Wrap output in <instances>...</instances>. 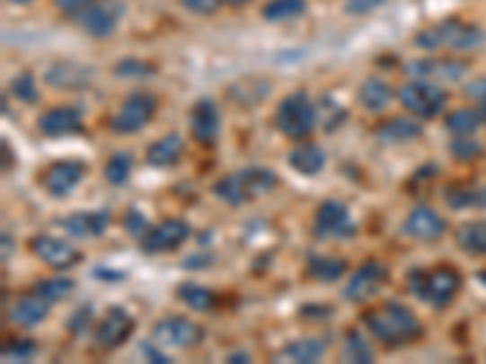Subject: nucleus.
I'll use <instances>...</instances> for the list:
<instances>
[{
  "instance_id": "nucleus-51",
  "label": "nucleus",
  "mask_w": 486,
  "mask_h": 364,
  "mask_svg": "<svg viewBox=\"0 0 486 364\" xmlns=\"http://www.w3.org/2000/svg\"><path fill=\"white\" fill-rule=\"evenodd\" d=\"M251 0H222V5H229V8H241V5H248Z\"/></svg>"
},
{
  "instance_id": "nucleus-31",
  "label": "nucleus",
  "mask_w": 486,
  "mask_h": 364,
  "mask_svg": "<svg viewBox=\"0 0 486 364\" xmlns=\"http://www.w3.org/2000/svg\"><path fill=\"white\" fill-rule=\"evenodd\" d=\"M482 112L479 110H472V107H457V110H450L446 117V129L453 134V137H472L477 134V129L482 127Z\"/></svg>"
},
{
  "instance_id": "nucleus-17",
  "label": "nucleus",
  "mask_w": 486,
  "mask_h": 364,
  "mask_svg": "<svg viewBox=\"0 0 486 364\" xmlns=\"http://www.w3.org/2000/svg\"><path fill=\"white\" fill-rule=\"evenodd\" d=\"M464 71H467V66L457 61V58H413V61L406 64V73L411 78H420V81L430 83L460 81Z\"/></svg>"
},
{
  "instance_id": "nucleus-35",
  "label": "nucleus",
  "mask_w": 486,
  "mask_h": 364,
  "mask_svg": "<svg viewBox=\"0 0 486 364\" xmlns=\"http://www.w3.org/2000/svg\"><path fill=\"white\" fill-rule=\"evenodd\" d=\"M132 168H134V158L132 154H115L110 155V161L105 163V170H102V175H105V180H108L110 185L115 187H122L127 180H129V175H132Z\"/></svg>"
},
{
  "instance_id": "nucleus-52",
  "label": "nucleus",
  "mask_w": 486,
  "mask_h": 364,
  "mask_svg": "<svg viewBox=\"0 0 486 364\" xmlns=\"http://www.w3.org/2000/svg\"><path fill=\"white\" fill-rule=\"evenodd\" d=\"M479 282L486 287V270H482V272H479Z\"/></svg>"
},
{
  "instance_id": "nucleus-22",
  "label": "nucleus",
  "mask_w": 486,
  "mask_h": 364,
  "mask_svg": "<svg viewBox=\"0 0 486 364\" xmlns=\"http://www.w3.org/2000/svg\"><path fill=\"white\" fill-rule=\"evenodd\" d=\"M49 301L40 297L37 291L32 294H22V297H17L13 301V306H10L8 315L10 321L20 328H34V325H40L47 315H49Z\"/></svg>"
},
{
  "instance_id": "nucleus-16",
  "label": "nucleus",
  "mask_w": 486,
  "mask_h": 364,
  "mask_svg": "<svg viewBox=\"0 0 486 364\" xmlns=\"http://www.w3.org/2000/svg\"><path fill=\"white\" fill-rule=\"evenodd\" d=\"M446 218L440 217L437 211L429 209V207H413L404 217V224H402V234L419 243L437 241V238L446 235Z\"/></svg>"
},
{
  "instance_id": "nucleus-19",
  "label": "nucleus",
  "mask_w": 486,
  "mask_h": 364,
  "mask_svg": "<svg viewBox=\"0 0 486 364\" xmlns=\"http://www.w3.org/2000/svg\"><path fill=\"white\" fill-rule=\"evenodd\" d=\"M83 127V114L78 107H51L47 112H41L37 117V129L49 138L68 137V134H75L81 131Z\"/></svg>"
},
{
  "instance_id": "nucleus-28",
  "label": "nucleus",
  "mask_w": 486,
  "mask_h": 364,
  "mask_svg": "<svg viewBox=\"0 0 486 364\" xmlns=\"http://www.w3.org/2000/svg\"><path fill=\"white\" fill-rule=\"evenodd\" d=\"M446 202L450 209H486V185H453L446 190Z\"/></svg>"
},
{
  "instance_id": "nucleus-40",
  "label": "nucleus",
  "mask_w": 486,
  "mask_h": 364,
  "mask_svg": "<svg viewBox=\"0 0 486 364\" xmlns=\"http://www.w3.org/2000/svg\"><path fill=\"white\" fill-rule=\"evenodd\" d=\"M450 154L457 161H472V158H477L482 154V146L472 137H455V141L450 144Z\"/></svg>"
},
{
  "instance_id": "nucleus-43",
  "label": "nucleus",
  "mask_w": 486,
  "mask_h": 364,
  "mask_svg": "<svg viewBox=\"0 0 486 364\" xmlns=\"http://www.w3.org/2000/svg\"><path fill=\"white\" fill-rule=\"evenodd\" d=\"M181 5L192 15H215L222 8V0H181Z\"/></svg>"
},
{
  "instance_id": "nucleus-13",
  "label": "nucleus",
  "mask_w": 486,
  "mask_h": 364,
  "mask_svg": "<svg viewBox=\"0 0 486 364\" xmlns=\"http://www.w3.org/2000/svg\"><path fill=\"white\" fill-rule=\"evenodd\" d=\"M30 251L34 253V258L41 260L51 270H68V267H75V262L81 260V253L75 245H71L66 238H58V235L51 234L34 235L30 241Z\"/></svg>"
},
{
  "instance_id": "nucleus-33",
  "label": "nucleus",
  "mask_w": 486,
  "mask_h": 364,
  "mask_svg": "<svg viewBox=\"0 0 486 364\" xmlns=\"http://www.w3.org/2000/svg\"><path fill=\"white\" fill-rule=\"evenodd\" d=\"M306 13V0H268L263 5V20L268 22H289Z\"/></svg>"
},
{
  "instance_id": "nucleus-34",
  "label": "nucleus",
  "mask_w": 486,
  "mask_h": 364,
  "mask_svg": "<svg viewBox=\"0 0 486 364\" xmlns=\"http://www.w3.org/2000/svg\"><path fill=\"white\" fill-rule=\"evenodd\" d=\"M343 357L348 362L353 364H370L375 362V352L365 342V338L360 335V331H348L346 338H343Z\"/></svg>"
},
{
  "instance_id": "nucleus-54",
  "label": "nucleus",
  "mask_w": 486,
  "mask_h": 364,
  "mask_svg": "<svg viewBox=\"0 0 486 364\" xmlns=\"http://www.w3.org/2000/svg\"><path fill=\"white\" fill-rule=\"evenodd\" d=\"M479 112H482V120H484V121H486V105H484V107H482V110H479Z\"/></svg>"
},
{
  "instance_id": "nucleus-38",
  "label": "nucleus",
  "mask_w": 486,
  "mask_h": 364,
  "mask_svg": "<svg viewBox=\"0 0 486 364\" xmlns=\"http://www.w3.org/2000/svg\"><path fill=\"white\" fill-rule=\"evenodd\" d=\"M156 73V68L146 61H141V58H122L119 64L115 66V75L117 78H151Z\"/></svg>"
},
{
  "instance_id": "nucleus-30",
  "label": "nucleus",
  "mask_w": 486,
  "mask_h": 364,
  "mask_svg": "<svg viewBox=\"0 0 486 364\" xmlns=\"http://www.w3.org/2000/svg\"><path fill=\"white\" fill-rule=\"evenodd\" d=\"M455 243L460 245L462 253L484 258L486 255V221H467L457 228Z\"/></svg>"
},
{
  "instance_id": "nucleus-47",
  "label": "nucleus",
  "mask_w": 486,
  "mask_h": 364,
  "mask_svg": "<svg viewBox=\"0 0 486 364\" xmlns=\"http://www.w3.org/2000/svg\"><path fill=\"white\" fill-rule=\"evenodd\" d=\"M464 95L479 102V105H486V78H477L464 85Z\"/></svg>"
},
{
  "instance_id": "nucleus-8",
  "label": "nucleus",
  "mask_w": 486,
  "mask_h": 364,
  "mask_svg": "<svg viewBox=\"0 0 486 364\" xmlns=\"http://www.w3.org/2000/svg\"><path fill=\"white\" fill-rule=\"evenodd\" d=\"M387 280L389 267L379 260H367L365 265L358 267L353 275L348 277V282L340 289V297L346 301H353V304H365L372 297H377Z\"/></svg>"
},
{
  "instance_id": "nucleus-39",
  "label": "nucleus",
  "mask_w": 486,
  "mask_h": 364,
  "mask_svg": "<svg viewBox=\"0 0 486 364\" xmlns=\"http://www.w3.org/2000/svg\"><path fill=\"white\" fill-rule=\"evenodd\" d=\"M34 355H37L34 340H15V342H10V345L3 348V360L5 362H27Z\"/></svg>"
},
{
  "instance_id": "nucleus-9",
  "label": "nucleus",
  "mask_w": 486,
  "mask_h": 364,
  "mask_svg": "<svg viewBox=\"0 0 486 364\" xmlns=\"http://www.w3.org/2000/svg\"><path fill=\"white\" fill-rule=\"evenodd\" d=\"M151 338L156 340L161 348L168 350H188L195 348L199 340L205 338V331L192 318L185 315H165L151 328Z\"/></svg>"
},
{
  "instance_id": "nucleus-3",
  "label": "nucleus",
  "mask_w": 486,
  "mask_h": 364,
  "mask_svg": "<svg viewBox=\"0 0 486 364\" xmlns=\"http://www.w3.org/2000/svg\"><path fill=\"white\" fill-rule=\"evenodd\" d=\"M406 284L419 301H426L433 308H443L457 297L462 277L455 267L440 265L433 270H411L406 275Z\"/></svg>"
},
{
  "instance_id": "nucleus-5",
  "label": "nucleus",
  "mask_w": 486,
  "mask_h": 364,
  "mask_svg": "<svg viewBox=\"0 0 486 364\" xmlns=\"http://www.w3.org/2000/svg\"><path fill=\"white\" fill-rule=\"evenodd\" d=\"M319 121L316 105L305 90H295L280 100V105L275 110V127L282 137L287 138H305L309 137Z\"/></svg>"
},
{
  "instance_id": "nucleus-14",
  "label": "nucleus",
  "mask_w": 486,
  "mask_h": 364,
  "mask_svg": "<svg viewBox=\"0 0 486 364\" xmlns=\"http://www.w3.org/2000/svg\"><path fill=\"white\" fill-rule=\"evenodd\" d=\"M190 134L199 146H215L222 134V112L212 97L198 100L190 110Z\"/></svg>"
},
{
  "instance_id": "nucleus-7",
  "label": "nucleus",
  "mask_w": 486,
  "mask_h": 364,
  "mask_svg": "<svg viewBox=\"0 0 486 364\" xmlns=\"http://www.w3.org/2000/svg\"><path fill=\"white\" fill-rule=\"evenodd\" d=\"M399 102L406 112L419 120H436L446 110L447 93L437 83L413 78L399 88Z\"/></svg>"
},
{
  "instance_id": "nucleus-4",
  "label": "nucleus",
  "mask_w": 486,
  "mask_h": 364,
  "mask_svg": "<svg viewBox=\"0 0 486 364\" xmlns=\"http://www.w3.org/2000/svg\"><path fill=\"white\" fill-rule=\"evenodd\" d=\"M484 41V32L477 24L462 22V20H446V22L429 27L416 34L413 44L423 51H437V49H455V51H472Z\"/></svg>"
},
{
  "instance_id": "nucleus-12",
  "label": "nucleus",
  "mask_w": 486,
  "mask_h": 364,
  "mask_svg": "<svg viewBox=\"0 0 486 364\" xmlns=\"http://www.w3.org/2000/svg\"><path fill=\"white\" fill-rule=\"evenodd\" d=\"M188 238H190V224L185 218L178 217L163 218L161 224L151 226L146 234L141 235V251L149 253V255L171 253L175 251V248H181Z\"/></svg>"
},
{
  "instance_id": "nucleus-42",
  "label": "nucleus",
  "mask_w": 486,
  "mask_h": 364,
  "mask_svg": "<svg viewBox=\"0 0 486 364\" xmlns=\"http://www.w3.org/2000/svg\"><path fill=\"white\" fill-rule=\"evenodd\" d=\"M387 0H346L343 3V10H346L348 15L353 17H363V15H372L375 10L382 8Z\"/></svg>"
},
{
  "instance_id": "nucleus-32",
  "label": "nucleus",
  "mask_w": 486,
  "mask_h": 364,
  "mask_svg": "<svg viewBox=\"0 0 486 364\" xmlns=\"http://www.w3.org/2000/svg\"><path fill=\"white\" fill-rule=\"evenodd\" d=\"M175 294H178V299H181L185 306L192 308V311H198V314L212 311L216 304L215 291L207 289V287H202V284L198 282H182Z\"/></svg>"
},
{
  "instance_id": "nucleus-45",
  "label": "nucleus",
  "mask_w": 486,
  "mask_h": 364,
  "mask_svg": "<svg viewBox=\"0 0 486 364\" xmlns=\"http://www.w3.org/2000/svg\"><path fill=\"white\" fill-rule=\"evenodd\" d=\"M141 355L146 357V362H154V364H168L173 362L171 357L165 355V348H161L156 340L154 342H141Z\"/></svg>"
},
{
  "instance_id": "nucleus-10",
  "label": "nucleus",
  "mask_w": 486,
  "mask_h": 364,
  "mask_svg": "<svg viewBox=\"0 0 486 364\" xmlns=\"http://www.w3.org/2000/svg\"><path fill=\"white\" fill-rule=\"evenodd\" d=\"M124 13H127V5L122 0H98L95 5L75 17V22L83 32L91 34L95 40H108L117 32Z\"/></svg>"
},
{
  "instance_id": "nucleus-37",
  "label": "nucleus",
  "mask_w": 486,
  "mask_h": 364,
  "mask_svg": "<svg viewBox=\"0 0 486 364\" xmlns=\"http://www.w3.org/2000/svg\"><path fill=\"white\" fill-rule=\"evenodd\" d=\"M10 93L22 102V105H37L40 102V88H37V81H34L32 71H20L10 81Z\"/></svg>"
},
{
  "instance_id": "nucleus-49",
  "label": "nucleus",
  "mask_w": 486,
  "mask_h": 364,
  "mask_svg": "<svg viewBox=\"0 0 486 364\" xmlns=\"http://www.w3.org/2000/svg\"><path fill=\"white\" fill-rule=\"evenodd\" d=\"M226 362L246 364V362H251V355H248V352H243V350H236V352H231V355L226 357Z\"/></svg>"
},
{
  "instance_id": "nucleus-24",
  "label": "nucleus",
  "mask_w": 486,
  "mask_h": 364,
  "mask_svg": "<svg viewBox=\"0 0 486 364\" xmlns=\"http://www.w3.org/2000/svg\"><path fill=\"white\" fill-rule=\"evenodd\" d=\"M326 340L322 338H299L292 340L289 345L278 352L275 360H282V362H292V364H314L319 362L323 355H326Z\"/></svg>"
},
{
  "instance_id": "nucleus-53",
  "label": "nucleus",
  "mask_w": 486,
  "mask_h": 364,
  "mask_svg": "<svg viewBox=\"0 0 486 364\" xmlns=\"http://www.w3.org/2000/svg\"><path fill=\"white\" fill-rule=\"evenodd\" d=\"M10 3H15V5H25V3H32V0H10Z\"/></svg>"
},
{
  "instance_id": "nucleus-6",
  "label": "nucleus",
  "mask_w": 486,
  "mask_h": 364,
  "mask_svg": "<svg viewBox=\"0 0 486 364\" xmlns=\"http://www.w3.org/2000/svg\"><path fill=\"white\" fill-rule=\"evenodd\" d=\"M156 97L146 93V90H134L124 97L119 107H117L115 117L110 120V129L117 137H132L139 134L156 114Z\"/></svg>"
},
{
  "instance_id": "nucleus-11",
  "label": "nucleus",
  "mask_w": 486,
  "mask_h": 364,
  "mask_svg": "<svg viewBox=\"0 0 486 364\" xmlns=\"http://www.w3.org/2000/svg\"><path fill=\"white\" fill-rule=\"evenodd\" d=\"M358 226H355L353 217L343 202L338 200H323L316 211H314V234L316 238H350L355 235Z\"/></svg>"
},
{
  "instance_id": "nucleus-27",
  "label": "nucleus",
  "mask_w": 486,
  "mask_h": 364,
  "mask_svg": "<svg viewBox=\"0 0 486 364\" xmlns=\"http://www.w3.org/2000/svg\"><path fill=\"white\" fill-rule=\"evenodd\" d=\"M375 134L384 144H406V141H413V138L420 137V124L413 120H406V117H392V120H384L382 124H377Z\"/></svg>"
},
{
  "instance_id": "nucleus-29",
  "label": "nucleus",
  "mask_w": 486,
  "mask_h": 364,
  "mask_svg": "<svg viewBox=\"0 0 486 364\" xmlns=\"http://www.w3.org/2000/svg\"><path fill=\"white\" fill-rule=\"evenodd\" d=\"M346 260L336 258V255H309L306 258V272L312 280L323 284L338 282L346 275Z\"/></svg>"
},
{
  "instance_id": "nucleus-20",
  "label": "nucleus",
  "mask_w": 486,
  "mask_h": 364,
  "mask_svg": "<svg viewBox=\"0 0 486 364\" xmlns=\"http://www.w3.org/2000/svg\"><path fill=\"white\" fill-rule=\"evenodd\" d=\"M110 226V211H75L71 217L61 218V228L74 238L81 241H91V238H100Z\"/></svg>"
},
{
  "instance_id": "nucleus-36",
  "label": "nucleus",
  "mask_w": 486,
  "mask_h": 364,
  "mask_svg": "<svg viewBox=\"0 0 486 364\" xmlns=\"http://www.w3.org/2000/svg\"><path fill=\"white\" fill-rule=\"evenodd\" d=\"M74 289L75 282L74 280H68V277H49V280H40V282L34 284V291H37L40 297H44L49 304L66 299Z\"/></svg>"
},
{
  "instance_id": "nucleus-44",
  "label": "nucleus",
  "mask_w": 486,
  "mask_h": 364,
  "mask_svg": "<svg viewBox=\"0 0 486 364\" xmlns=\"http://www.w3.org/2000/svg\"><path fill=\"white\" fill-rule=\"evenodd\" d=\"M98 0H54V5H57L58 13H64L68 17H78L81 13L95 5Z\"/></svg>"
},
{
  "instance_id": "nucleus-21",
  "label": "nucleus",
  "mask_w": 486,
  "mask_h": 364,
  "mask_svg": "<svg viewBox=\"0 0 486 364\" xmlns=\"http://www.w3.org/2000/svg\"><path fill=\"white\" fill-rule=\"evenodd\" d=\"M44 81H47V85L57 90L85 88L93 81V68L75 64V61H57V64H51L47 68Z\"/></svg>"
},
{
  "instance_id": "nucleus-50",
  "label": "nucleus",
  "mask_w": 486,
  "mask_h": 364,
  "mask_svg": "<svg viewBox=\"0 0 486 364\" xmlns=\"http://www.w3.org/2000/svg\"><path fill=\"white\" fill-rule=\"evenodd\" d=\"M10 255H13V238H8V234H3V262H8Z\"/></svg>"
},
{
  "instance_id": "nucleus-41",
  "label": "nucleus",
  "mask_w": 486,
  "mask_h": 364,
  "mask_svg": "<svg viewBox=\"0 0 486 364\" xmlns=\"http://www.w3.org/2000/svg\"><path fill=\"white\" fill-rule=\"evenodd\" d=\"M149 218L144 217L137 207H129L127 209V214H124V231L127 234H132V235H144L146 231H149Z\"/></svg>"
},
{
  "instance_id": "nucleus-18",
  "label": "nucleus",
  "mask_w": 486,
  "mask_h": 364,
  "mask_svg": "<svg viewBox=\"0 0 486 364\" xmlns=\"http://www.w3.org/2000/svg\"><path fill=\"white\" fill-rule=\"evenodd\" d=\"M85 175V163L75 161V158H68V161H57L54 165H49L47 175H44V190L51 194V197H68L74 192L78 182Z\"/></svg>"
},
{
  "instance_id": "nucleus-26",
  "label": "nucleus",
  "mask_w": 486,
  "mask_h": 364,
  "mask_svg": "<svg viewBox=\"0 0 486 364\" xmlns=\"http://www.w3.org/2000/svg\"><path fill=\"white\" fill-rule=\"evenodd\" d=\"M289 165L297 170L299 175L314 178V175H319V173L326 168V154H323V148H319L316 144H302L297 146V148H292Z\"/></svg>"
},
{
  "instance_id": "nucleus-25",
  "label": "nucleus",
  "mask_w": 486,
  "mask_h": 364,
  "mask_svg": "<svg viewBox=\"0 0 486 364\" xmlns=\"http://www.w3.org/2000/svg\"><path fill=\"white\" fill-rule=\"evenodd\" d=\"M392 97H394L392 85H389L384 78H377V75L365 78V81L360 83V88H358V102L363 105V110H367V112L372 114L387 110L389 102H392Z\"/></svg>"
},
{
  "instance_id": "nucleus-46",
  "label": "nucleus",
  "mask_w": 486,
  "mask_h": 364,
  "mask_svg": "<svg viewBox=\"0 0 486 364\" xmlns=\"http://www.w3.org/2000/svg\"><path fill=\"white\" fill-rule=\"evenodd\" d=\"M91 315H93V308L91 306L78 308V311H75V314L71 315V318H68V321H66V328L71 333H75V335H78V333H83V331H85V328H88V324H91Z\"/></svg>"
},
{
  "instance_id": "nucleus-2",
  "label": "nucleus",
  "mask_w": 486,
  "mask_h": 364,
  "mask_svg": "<svg viewBox=\"0 0 486 364\" xmlns=\"http://www.w3.org/2000/svg\"><path fill=\"white\" fill-rule=\"evenodd\" d=\"M278 185V175L265 165H246V168L226 173L212 185V192L219 202L229 207H241V204L253 202L258 197L272 192Z\"/></svg>"
},
{
  "instance_id": "nucleus-48",
  "label": "nucleus",
  "mask_w": 486,
  "mask_h": 364,
  "mask_svg": "<svg viewBox=\"0 0 486 364\" xmlns=\"http://www.w3.org/2000/svg\"><path fill=\"white\" fill-rule=\"evenodd\" d=\"M212 258L205 255V253H199V255H190V258L182 260V267H190V270H202V267H209Z\"/></svg>"
},
{
  "instance_id": "nucleus-23",
  "label": "nucleus",
  "mask_w": 486,
  "mask_h": 364,
  "mask_svg": "<svg viewBox=\"0 0 486 364\" xmlns=\"http://www.w3.org/2000/svg\"><path fill=\"white\" fill-rule=\"evenodd\" d=\"M182 151H185V141H182L181 134L171 131V134L156 138L146 148V163L151 168H173L175 163L181 161Z\"/></svg>"
},
{
  "instance_id": "nucleus-1",
  "label": "nucleus",
  "mask_w": 486,
  "mask_h": 364,
  "mask_svg": "<svg viewBox=\"0 0 486 364\" xmlns=\"http://www.w3.org/2000/svg\"><path fill=\"white\" fill-rule=\"evenodd\" d=\"M365 328L379 342H384L389 348L406 345L420 335L419 315L411 308L399 304V301H387L384 306H377L363 315Z\"/></svg>"
},
{
  "instance_id": "nucleus-15",
  "label": "nucleus",
  "mask_w": 486,
  "mask_h": 364,
  "mask_svg": "<svg viewBox=\"0 0 486 364\" xmlns=\"http://www.w3.org/2000/svg\"><path fill=\"white\" fill-rule=\"evenodd\" d=\"M134 325L137 324H134L132 314L127 308L112 306L108 308V314L102 315V321L93 333V340L100 350H115L122 342H127V338L134 333Z\"/></svg>"
}]
</instances>
